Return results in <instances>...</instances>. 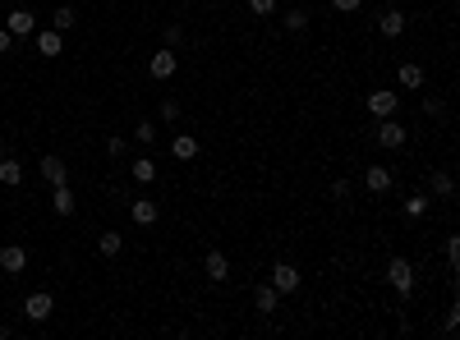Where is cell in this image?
Wrapping results in <instances>:
<instances>
[{
	"instance_id": "cell-1",
	"label": "cell",
	"mask_w": 460,
	"mask_h": 340,
	"mask_svg": "<svg viewBox=\"0 0 460 340\" xmlns=\"http://www.w3.org/2000/svg\"><path fill=\"white\" fill-rule=\"evenodd\" d=\"M387 280H391V290H396V299H410L414 295V262L410 258H391Z\"/></svg>"
},
{
	"instance_id": "cell-2",
	"label": "cell",
	"mask_w": 460,
	"mask_h": 340,
	"mask_svg": "<svg viewBox=\"0 0 460 340\" xmlns=\"http://www.w3.org/2000/svg\"><path fill=\"white\" fill-rule=\"evenodd\" d=\"M267 285L277 290L281 299H286V295H295V290L304 285V271H299L295 262H277V267H272V280H267Z\"/></svg>"
},
{
	"instance_id": "cell-3",
	"label": "cell",
	"mask_w": 460,
	"mask_h": 340,
	"mask_svg": "<svg viewBox=\"0 0 460 340\" xmlns=\"http://www.w3.org/2000/svg\"><path fill=\"white\" fill-rule=\"evenodd\" d=\"M396 106H400V92H396V87H378V92H368V115H373V120L396 115Z\"/></svg>"
},
{
	"instance_id": "cell-4",
	"label": "cell",
	"mask_w": 460,
	"mask_h": 340,
	"mask_svg": "<svg viewBox=\"0 0 460 340\" xmlns=\"http://www.w3.org/2000/svg\"><path fill=\"white\" fill-rule=\"evenodd\" d=\"M405 138H410V129L396 120V115H387L383 124H378V143H383L387 152H396V148H405Z\"/></svg>"
},
{
	"instance_id": "cell-5",
	"label": "cell",
	"mask_w": 460,
	"mask_h": 340,
	"mask_svg": "<svg viewBox=\"0 0 460 340\" xmlns=\"http://www.w3.org/2000/svg\"><path fill=\"white\" fill-rule=\"evenodd\" d=\"M51 313H55V299L46 295V290H37V295L23 299V317H28V322H46Z\"/></svg>"
},
{
	"instance_id": "cell-6",
	"label": "cell",
	"mask_w": 460,
	"mask_h": 340,
	"mask_svg": "<svg viewBox=\"0 0 460 340\" xmlns=\"http://www.w3.org/2000/svg\"><path fill=\"white\" fill-rule=\"evenodd\" d=\"M175 70H180V55H175V46L152 51V60H148V74H152V79H175Z\"/></svg>"
},
{
	"instance_id": "cell-7",
	"label": "cell",
	"mask_w": 460,
	"mask_h": 340,
	"mask_svg": "<svg viewBox=\"0 0 460 340\" xmlns=\"http://www.w3.org/2000/svg\"><path fill=\"white\" fill-rule=\"evenodd\" d=\"M5 28H9V37H33L37 33V14H33V9H9Z\"/></svg>"
},
{
	"instance_id": "cell-8",
	"label": "cell",
	"mask_w": 460,
	"mask_h": 340,
	"mask_svg": "<svg viewBox=\"0 0 460 340\" xmlns=\"http://www.w3.org/2000/svg\"><path fill=\"white\" fill-rule=\"evenodd\" d=\"M37 42V55H46V60H55V55L65 51V33H55V28H42V33H33Z\"/></svg>"
},
{
	"instance_id": "cell-9",
	"label": "cell",
	"mask_w": 460,
	"mask_h": 340,
	"mask_svg": "<svg viewBox=\"0 0 460 340\" xmlns=\"http://www.w3.org/2000/svg\"><path fill=\"white\" fill-rule=\"evenodd\" d=\"M405 28H410L405 9H387V14H378V33H383V37H400Z\"/></svg>"
},
{
	"instance_id": "cell-10",
	"label": "cell",
	"mask_w": 460,
	"mask_h": 340,
	"mask_svg": "<svg viewBox=\"0 0 460 340\" xmlns=\"http://www.w3.org/2000/svg\"><path fill=\"white\" fill-rule=\"evenodd\" d=\"M129 216H134V226H156L161 207H156L152 198H134V202H129Z\"/></svg>"
},
{
	"instance_id": "cell-11",
	"label": "cell",
	"mask_w": 460,
	"mask_h": 340,
	"mask_svg": "<svg viewBox=\"0 0 460 340\" xmlns=\"http://www.w3.org/2000/svg\"><path fill=\"white\" fill-rule=\"evenodd\" d=\"M23 267H28V248H18V244H5V248H0V271L18 276Z\"/></svg>"
},
{
	"instance_id": "cell-12",
	"label": "cell",
	"mask_w": 460,
	"mask_h": 340,
	"mask_svg": "<svg viewBox=\"0 0 460 340\" xmlns=\"http://www.w3.org/2000/svg\"><path fill=\"white\" fill-rule=\"evenodd\" d=\"M253 308H258L262 317H272V313L281 308V295H277L272 285H258V290H253Z\"/></svg>"
},
{
	"instance_id": "cell-13",
	"label": "cell",
	"mask_w": 460,
	"mask_h": 340,
	"mask_svg": "<svg viewBox=\"0 0 460 340\" xmlns=\"http://www.w3.org/2000/svg\"><path fill=\"white\" fill-rule=\"evenodd\" d=\"M42 175H46V184H70V166H65L60 157H42Z\"/></svg>"
},
{
	"instance_id": "cell-14",
	"label": "cell",
	"mask_w": 460,
	"mask_h": 340,
	"mask_svg": "<svg viewBox=\"0 0 460 340\" xmlns=\"http://www.w3.org/2000/svg\"><path fill=\"white\" fill-rule=\"evenodd\" d=\"M171 157H175V161H193V157H198V138H189V133H175V138H171Z\"/></svg>"
},
{
	"instance_id": "cell-15",
	"label": "cell",
	"mask_w": 460,
	"mask_h": 340,
	"mask_svg": "<svg viewBox=\"0 0 460 340\" xmlns=\"http://www.w3.org/2000/svg\"><path fill=\"white\" fill-rule=\"evenodd\" d=\"M364 189H368V193H387V189H391V170H387V166H368V170H364Z\"/></svg>"
},
{
	"instance_id": "cell-16",
	"label": "cell",
	"mask_w": 460,
	"mask_h": 340,
	"mask_svg": "<svg viewBox=\"0 0 460 340\" xmlns=\"http://www.w3.org/2000/svg\"><path fill=\"white\" fill-rule=\"evenodd\" d=\"M203 267H208V276L217 280V285H221V280L230 276V258L221 253V248H212V253H208V262H203Z\"/></svg>"
},
{
	"instance_id": "cell-17",
	"label": "cell",
	"mask_w": 460,
	"mask_h": 340,
	"mask_svg": "<svg viewBox=\"0 0 460 340\" xmlns=\"http://www.w3.org/2000/svg\"><path fill=\"white\" fill-rule=\"evenodd\" d=\"M51 212H55V216H74V193H70V184H55V193H51Z\"/></svg>"
},
{
	"instance_id": "cell-18",
	"label": "cell",
	"mask_w": 460,
	"mask_h": 340,
	"mask_svg": "<svg viewBox=\"0 0 460 340\" xmlns=\"http://www.w3.org/2000/svg\"><path fill=\"white\" fill-rule=\"evenodd\" d=\"M396 83H400V87H424V65L405 60V65L396 70Z\"/></svg>"
},
{
	"instance_id": "cell-19",
	"label": "cell",
	"mask_w": 460,
	"mask_h": 340,
	"mask_svg": "<svg viewBox=\"0 0 460 340\" xmlns=\"http://www.w3.org/2000/svg\"><path fill=\"white\" fill-rule=\"evenodd\" d=\"M78 23V14H74V9L70 5H60V9H51V28H55V33H70V28Z\"/></svg>"
},
{
	"instance_id": "cell-20",
	"label": "cell",
	"mask_w": 460,
	"mask_h": 340,
	"mask_svg": "<svg viewBox=\"0 0 460 340\" xmlns=\"http://www.w3.org/2000/svg\"><path fill=\"white\" fill-rule=\"evenodd\" d=\"M129 170H134V184H152L156 180V161H148V157H139Z\"/></svg>"
},
{
	"instance_id": "cell-21",
	"label": "cell",
	"mask_w": 460,
	"mask_h": 340,
	"mask_svg": "<svg viewBox=\"0 0 460 340\" xmlns=\"http://www.w3.org/2000/svg\"><path fill=\"white\" fill-rule=\"evenodd\" d=\"M97 248H102V258H115L124 248V239L115 235V230H102V239H97Z\"/></svg>"
},
{
	"instance_id": "cell-22",
	"label": "cell",
	"mask_w": 460,
	"mask_h": 340,
	"mask_svg": "<svg viewBox=\"0 0 460 340\" xmlns=\"http://www.w3.org/2000/svg\"><path fill=\"white\" fill-rule=\"evenodd\" d=\"M433 193H437V198H451V193H456V180L446 170H433Z\"/></svg>"
},
{
	"instance_id": "cell-23",
	"label": "cell",
	"mask_w": 460,
	"mask_h": 340,
	"mask_svg": "<svg viewBox=\"0 0 460 340\" xmlns=\"http://www.w3.org/2000/svg\"><path fill=\"white\" fill-rule=\"evenodd\" d=\"M0 184H23V166H18V161H0Z\"/></svg>"
},
{
	"instance_id": "cell-24",
	"label": "cell",
	"mask_w": 460,
	"mask_h": 340,
	"mask_svg": "<svg viewBox=\"0 0 460 340\" xmlns=\"http://www.w3.org/2000/svg\"><path fill=\"white\" fill-rule=\"evenodd\" d=\"M286 28H290V33H304V28H309V14H304V9H290V14H286Z\"/></svg>"
},
{
	"instance_id": "cell-25",
	"label": "cell",
	"mask_w": 460,
	"mask_h": 340,
	"mask_svg": "<svg viewBox=\"0 0 460 340\" xmlns=\"http://www.w3.org/2000/svg\"><path fill=\"white\" fill-rule=\"evenodd\" d=\"M249 14H258V18L277 14V0H249Z\"/></svg>"
},
{
	"instance_id": "cell-26",
	"label": "cell",
	"mask_w": 460,
	"mask_h": 340,
	"mask_svg": "<svg viewBox=\"0 0 460 340\" xmlns=\"http://www.w3.org/2000/svg\"><path fill=\"white\" fill-rule=\"evenodd\" d=\"M446 267H451V271H460V239H456V235L446 239Z\"/></svg>"
},
{
	"instance_id": "cell-27",
	"label": "cell",
	"mask_w": 460,
	"mask_h": 340,
	"mask_svg": "<svg viewBox=\"0 0 460 340\" xmlns=\"http://www.w3.org/2000/svg\"><path fill=\"white\" fill-rule=\"evenodd\" d=\"M134 133H139V143H143V148H152V143H156V124H139Z\"/></svg>"
},
{
	"instance_id": "cell-28",
	"label": "cell",
	"mask_w": 460,
	"mask_h": 340,
	"mask_svg": "<svg viewBox=\"0 0 460 340\" xmlns=\"http://www.w3.org/2000/svg\"><path fill=\"white\" fill-rule=\"evenodd\" d=\"M405 212H410V216H424V212H428V198H405Z\"/></svg>"
},
{
	"instance_id": "cell-29",
	"label": "cell",
	"mask_w": 460,
	"mask_h": 340,
	"mask_svg": "<svg viewBox=\"0 0 460 340\" xmlns=\"http://www.w3.org/2000/svg\"><path fill=\"white\" fill-rule=\"evenodd\" d=\"M161 120H180V102H171V97H166V102H161Z\"/></svg>"
},
{
	"instance_id": "cell-30",
	"label": "cell",
	"mask_w": 460,
	"mask_h": 340,
	"mask_svg": "<svg viewBox=\"0 0 460 340\" xmlns=\"http://www.w3.org/2000/svg\"><path fill=\"white\" fill-rule=\"evenodd\" d=\"M424 111H428V115H442V111H446L442 97H424Z\"/></svg>"
},
{
	"instance_id": "cell-31",
	"label": "cell",
	"mask_w": 460,
	"mask_h": 340,
	"mask_svg": "<svg viewBox=\"0 0 460 340\" xmlns=\"http://www.w3.org/2000/svg\"><path fill=\"white\" fill-rule=\"evenodd\" d=\"M184 42V33H180V23H171V28H166V46H180Z\"/></svg>"
},
{
	"instance_id": "cell-32",
	"label": "cell",
	"mask_w": 460,
	"mask_h": 340,
	"mask_svg": "<svg viewBox=\"0 0 460 340\" xmlns=\"http://www.w3.org/2000/svg\"><path fill=\"white\" fill-rule=\"evenodd\" d=\"M331 198L346 202V198H350V180H336V184H331Z\"/></svg>"
},
{
	"instance_id": "cell-33",
	"label": "cell",
	"mask_w": 460,
	"mask_h": 340,
	"mask_svg": "<svg viewBox=\"0 0 460 340\" xmlns=\"http://www.w3.org/2000/svg\"><path fill=\"white\" fill-rule=\"evenodd\" d=\"M456 327H460V308L451 304V308H446V336H451V331H456Z\"/></svg>"
},
{
	"instance_id": "cell-34",
	"label": "cell",
	"mask_w": 460,
	"mask_h": 340,
	"mask_svg": "<svg viewBox=\"0 0 460 340\" xmlns=\"http://www.w3.org/2000/svg\"><path fill=\"white\" fill-rule=\"evenodd\" d=\"M331 5H336V9H341V14H355V9H359V5H364V0H331Z\"/></svg>"
},
{
	"instance_id": "cell-35",
	"label": "cell",
	"mask_w": 460,
	"mask_h": 340,
	"mask_svg": "<svg viewBox=\"0 0 460 340\" xmlns=\"http://www.w3.org/2000/svg\"><path fill=\"white\" fill-rule=\"evenodd\" d=\"M106 152H111V157H124V138H106Z\"/></svg>"
},
{
	"instance_id": "cell-36",
	"label": "cell",
	"mask_w": 460,
	"mask_h": 340,
	"mask_svg": "<svg viewBox=\"0 0 460 340\" xmlns=\"http://www.w3.org/2000/svg\"><path fill=\"white\" fill-rule=\"evenodd\" d=\"M9 46H14V37H9V28H0V55H5Z\"/></svg>"
}]
</instances>
